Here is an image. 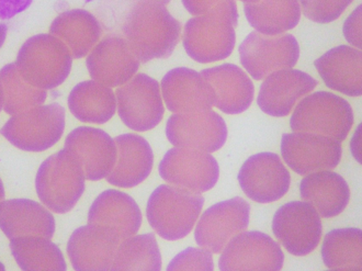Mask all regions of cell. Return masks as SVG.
Instances as JSON below:
<instances>
[{
	"instance_id": "74e56055",
	"label": "cell",
	"mask_w": 362,
	"mask_h": 271,
	"mask_svg": "<svg viewBox=\"0 0 362 271\" xmlns=\"http://www.w3.org/2000/svg\"><path fill=\"white\" fill-rule=\"evenodd\" d=\"M140 1L143 0H99L98 9L105 21L108 20L110 25L121 29L129 11ZM165 1L170 3V0Z\"/></svg>"
},
{
	"instance_id": "f546056e",
	"label": "cell",
	"mask_w": 362,
	"mask_h": 271,
	"mask_svg": "<svg viewBox=\"0 0 362 271\" xmlns=\"http://www.w3.org/2000/svg\"><path fill=\"white\" fill-rule=\"evenodd\" d=\"M244 13L255 31L279 35L294 29L301 20L299 0H257L244 3Z\"/></svg>"
},
{
	"instance_id": "1f68e13d",
	"label": "cell",
	"mask_w": 362,
	"mask_h": 271,
	"mask_svg": "<svg viewBox=\"0 0 362 271\" xmlns=\"http://www.w3.org/2000/svg\"><path fill=\"white\" fill-rule=\"evenodd\" d=\"M322 257L331 270H362V231L360 229H337L325 235Z\"/></svg>"
},
{
	"instance_id": "3957f363",
	"label": "cell",
	"mask_w": 362,
	"mask_h": 271,
	"mask_svg": "<svg viewBox=\"0 0 362 271\" xmlns=\"http://www.w3.org/2000/svg\"><path fill=\"white\" fill-rule=\"evenodd\" d=\"M204 204L200 193L169 183L160 185L147 201V220L164 240H182L194 230Z\"/></svg>"
},
{
	"instance_id": "7bdbcfd3",
	"label": "cell",
	"mask_w": 362,
	"mask_h": 271,
	"mask_svg": "<svg viewBox=\"0 0 362 271\" xmlns=\"http://www.w3.org/2000/svg\"><path fill=\"white\" fill-rule=\"evenodd\" d=\"M4 110V89L1 81H0V113Z\"/></svg>"
},
{
	"instance_id": "e0dca14e",
	"label": "cell",
	"mask_w": 362,
	"mask_h": 271,
	"mask_svg": "<svg viewBox=\"0 0 362 271\" xmlns=\"http://www.w3.org/2000/svg\"><path fill=\"white\" fill-rule=\"evenodd\" d=\"M86 57L91 79L110 88H118L130 81L141 65L129 42L117 35L101 38Z\"/></svg>"
},
{
	"instance_id": "60d3db41",
	"label": "cell",
	"mask_w": 362,
	"mask_h": 271,
	"mask_svg": "<svg viewBox=\"0 0 362 271\" xmlns=\"http://www.w3.org/2000/svg\"><path fill=\"white\" fill-rule=\"evenodd\" d=\"M8 27L5 23H0V49L3 47L5 43L6 38H7Z\"/></svg>"
},
{
	"instance_id": "2e32d148",
	"label": "cell",
	"mask_w": 362,
	"mask_h": 271,
	"mask_svg": "<svg viewBox=\"0 0 362 271\" xmlns=\"http://www.w3.org/2000/svg\"><path fill=\"white\" fill-rule=\"evenodd\" d=\"M238 178L245 195L262 204L284 198L291 185L290 171L279 155L270 151L250 156L240 167Z\"/></svg>"
},
{
	"instance_id": "d6986e66",
	"label": "cell",
	"mask_w": 362,
	"mask_h": 271,
	"mask_svg": "<svg viewBox=\"0 0 362 271\" xmlns=\"http://www.w3.org/2000/svg\"><path fill=\"white\" fill-rule=\"evenodd\" d=\"M318 81L299 69H284L274 71L260 86L257 103L266 115L286 117L296 103L317 87Z\"/></svg>"
},
{
	"instance_id": "d590c367",
	"label": "cell",
	"mask_w": 362,
	"mask_h": 271,
	"mask_svg": "<svg viewBox=\"0 0 362 271\" xmlns=\"http://www.w3.org/2000/svg\"><path fill=\"white\" fill-rule=\"evenodd\" d=\"M354 0H299L301 13L316 23H329L345 13Z\"/></svg>"
},
{
	"instance_id": "9c48e42d",
	"label": "cell",
	"mask_w": 362,
	"mask_h": 271,
	"mask_svg": "<svg viewBox=\"0 0 362 271\" xmlns=\"http://www.w3.org/2000/svg\"><path fill=\"white\" fill-rule=\"evenodd\" d=\"M272 232L288 253L293 256H306L321 242V215L310 203H286L274 214Z\"/></svg>"
},
{
	"instance_id": "6da1fadb",
	"label": "cell",
	"mask_w": 362,
	"mask_h": 271,
	"mask_svg": "<svg viewBox=\"0 0 362 271\" xmlns=\"http://www.w3.org/2000/svg\"><path fill=\"white\" fill-rule=\"evenodd\" d=\"M165 0H143L129 11L123 21V38L141 63L168 59L181 35V25L167 9Z\"/></svg>"
},
{
	"instance_id": "ab89813d",
	"label": "cell",
	"mask_w": 362,
	"mask_h": 271,
	"mask_svg": "<svg viewBox=\"0 0 362 271\" xmlns=\"http://www.w3.org/2000/svg\"><path fill=\"white\" fill-rule=\"evenodd\" d=\"M27 3H31V0H25ZM25 9V6L20 3L19 0H0V18L9 19L16 13H21Z\"/></svg>"
},
{
	"instance_id": "44dd1931",
	"label": "cell",
	"mask_w": 362,
	"mask_h": 271,
	"mask_svg": "<svg viewBox=\"0 0 362 271\" xmlns=\"http://www.w3.org/2000/svg\"><path fill=\"white\" fill-rule=\"evenodd\" d=\"M163 100L173 113L209 110L214 105V91L199 71L188 67L169 71L160 83Z\"/></svg>"
},
{
	"instance_id": "cb8c5ba5",
	"label": "cell",
	"mask_w": 362,
	"mask_h": 271,
	"mask_svg": "<svg viewBox=\"0 0 362 271\" xmlns=\"http://www.w3.org/2000/svg\"><path fill=\"white\" fill-rule=\"evenodd\" d=\"M142 221V212L134 199L117 189L101 192L88 211V223L109 227L121 241L137 234Z\"/></svg>"
},
{
	"instance_id": "30bf717a",
	"label": "cell",
	"mask_w": 362,
	"mask_h": 271,
	"mask_svg": "<svg viewBox=\"0 0 362 271\" xmlns=\"http://www.w3.org/2000/svg\"><path fill=\"white\" fill-rule=\"evenodd\" d=\"M158 171L169 185L197 193L211 190L220 177L218 161L211 153L189 147L169 149Z\"/></svg>"
},
{
	"instance_id": "7a4b0ae2",
	"label": "cell",
	"mask_w": 362,
	"mask_h": 271,
	"mask_svg": "<svg viewBox=\"0 0 362 271\" xmlns=\"http://www.w3.org/2000/svg\"><path fill=\"white\" fill-rule=\"evenodd\" d=\"M86 180L77 155L64 147L47 157L37 169L35 191L42 204L51 212L65 214L81 200Z\"/></svg>"
},
{
	"instance_id": "8fae6325",
	"label": "cell",
	"mask_w": 362,
	"mask_h": 271,
	"mask_svg": "<svg viewBox=\"0 0 362 271\" xmlns=\"http://www.w3.org/2000/svg\"><path fill=\"white\" fill-rule=\"evenodd\" d=\"M250 215V203L240 197L216 203L199 217L194 240L212 254H220L233 237L247 230Z\"/></svg>"
},
{
	"instance_id": "9a60e30c",
	"label": "cell",
	"mask_w": 362,
	"mask_h": 271,
	"mask_svg": "<svg viewBox=\"0 0 362 271\" xmlns=\"http://www.w3.org/2000/svg\"><path fill=\"white\" fill-rule=\"evenodd\" d=\"M284 254L269 235L258 231L242 232L223 249L218 268L222 271L281 270Z\"/></svg>"
},
{
	"instance_id": "f1b7e54d",
	"label": "cell",
	"mask_w": 362,
	"mask_h": 271,
	"mask_svg": "<svg viewBox=\"0 0 362 271\" xmlns=\"http://www.w3.org/2000/svg\"><path fill=\"white\" fill-rule=\"evenodd\" d=\"M67 105L77 120L89 125H105L117 113L115 91L93 79L77 83L69 93Z\"/></svg>"
},
{
	"instance_id": "4fadbf2b",
	"label": "cell",
	"mask_w": 362,
	"mask_h": 271,
	"mask_svg": "<svg viewBox=\"0 0 362 271\" xmlns=\"http://www.w3.org/2000/svg\"><path fill=\"white\" fill-rule=\"evenodd\" d=\"M166 137L174 146L214 153L226 144L228 127L224 119L212 109L174 113L167 120Z\"/></svg>"
},
{
	"instance_id": "7402d4cb",
	"label": "cell",
	"mask_w": 362,
	"mask_h": 271,
	"mask_svg": "<svg viewBox=\"0 0 362 271\" xmlns=\"http://www.w3.org/2000/svg\"><path fill=\"white\" fill-rule=\"evenodd\" d=\"M117 161L107 181L119 188L130 189L146 180L154 167V153L144 137L134 133L115 137Z\"/></svg>"
},
{
	"instance_id": "4316f807",
	"label": "cell",
	"mask_w": 362,
	"mask_h": 271,
	"mask_svg": "<svg viewBox=\"0 0 362 271\" xmlns=\"http://www.w3.org/2000/svg\"><path fill=\"white\" fill-rule=\"evenodd\" d=\"M49 33L61 40L74 59L86 57L103 38V25L95 15L85 9L59 13L49 27Z\"/></svg>"
},
{
	"instance_id": "7c38bea8",
	"label": "cell",
	"mask_w": 362,
	"mask_h": 271,
	"mask_svg": "<svg viewBox=\"0 0 362 271\" xmlns=\"http://www.w3.org/2000/svg\"><path fill=\"white\" fill-rule=\"evenodd\" d=\"M182 43L189 57L198 63L223 61L235 47V28L216 16L191 18L185 25Z\"/></svg>"
},
{
	"instance_id": "f35d334b",
	"label": "cell",
	"mask_w": 362,
	"mask_h": 271,
	"mask_svg": "<svg viewBox=\"0 0 362 271\" xmlns=\"http://www.w3.org/2000/svg\"><path fill=\"white\" fill-rule=\"evenodd\" d=\"M362 6H358L353 13H350L349 17L346 19L344 23L343 32L345 39L348 43L361 50V23H362Z\"/></svg>"
},
{
	"instance_id": "ffe728a7",
	"label": "cell",
	"mask_w": 362,
	"mask_h": 271,
	"mask_svg": "<svg viewBox=\"0 0 362 271\" xmlns=\"http://www.w3.org/2000/svg\"><path fill=\"white\" fill-rule=\"evenodd\" d=\"M64 147L78 157L87 180L107 178L117 161L115 139L98 127H78L69 133Z\"/></svg>"
},
{
	"instance_id": "ac0fdd59",
	"label": "cell",
	"mask_w": 362,
	"mask_h": 271,
	"mask_svg": "<svg viewBox=\"0 0 362 271\" xmlns=\"http://www.w3.org/2000/svg\"><path fill=\"white\" fill-rule=\"evenodd\" d=\"M122 241L109 227L88 224L71 233L67 242V255L77 271L111 270L113 259Z\"/></svg>"
},
{
	"instance_id": "f6af8a7d",
	"label": "cell",
	"mask_w": 362,
	"mask_h": 271,
	"mask_svg": "<svg viewBox=\"0 0 362 271\" xmlns=\"http://www.w3.org/2000/svg\"><path fill=\"white\" fill-rule=\"evenodd\" d=\"M6 267L5 265L3 264V263L0 262V271H5Z\"/></svg>"
},
{
	"instance_id": "b9f144b4",
	"label": "cell",
	"mask_w": 362,
	"mask_h": 271,
	"mask_svg": "<svg viewBox=\"0 0 362 271\" xmlns=\"http://www.w3.org/2000/svg\"><path fill=\"white\" fill-rule=\"evenodd\" d=\"M5 187H4L3 180H1V178H0V202H1V201L5 200Z\"/></svg>"
},
{
	"instance_id": "e575fe53",
	"label": "cell",
	"mask_w": 362,
	"mask_h": 271,
	"mask_svg": "<svg viewBox=\"0 0 362 271\" xmlns=\"http://www.w3.org/2000/svg\"><path fill=\"white\" fill-rule=\"evenodd\" d=\"M181 3L194 17L216 16L230 21L234 28L238 25L240 13L235 0H181Z\"/></svg>"
},
{
	"instance_id": "836d02e7",
	"label": "cell",
	"mask_w": 362,
	"mask_h": 271,
	"mask_svg": "<svg viewBox=\"0 0 362 271\" xmlns=\"http://www.w3.org/2000/svg\"><path fill=\"white\" fill-rule=\"evenodd\" d=\"M0 81L4 89V111L7 115L23 113L47 101V91L28 83L18 71L16 63L7 64L0 69Z\"/></svg>"
},
{
	"instance_id": "ba28073f",
	"label": "cell",
	"mask_w": 362,
	"mask_h": 271,
	"mask_svg": "<svg viewBox=\"0 0 362 271\" xmlns=\"http://www.w3.org/2000/svg\"><path fill=\"white\" fill-rule=\"evenodd\" d=\"M240 63L255 81H264L280 69H292L300 59L298 40L292 35H262L250 32L238 47Z\"/></svg>"
},
{
	"instance_id": "ee69618b",
	"label": "cell",
	"mask_w": 362,
	"mask_h": 271,
	"mask_svg": "<svg viewBox=\"0 0 362 271\" xmlns=\"http://www.w3.org/2000/svg\"><path fill=\"white\" fill-rule=\"evenodd\" d=\"M240 1H243V3H255L257 0H240Z\"/></svg>"
},
{
	"instance_id": "5bb4252c",
	"label": "cell",
	"mask_w": 362,
	"mask_h": 271,
	"mask_svg": "<svg viewBox=\"0 0 362 271\" xmlns=\"http://www.w3.org/2000/svg\"><path fill=\"white\" fill-rule=\"evenodd\" d=\"M281 155L294 173L306 176L337 167L343 156V147L339 141L324 135L286 133L282 135Z\"/></svg>"
},
{
	"instance_id": "4dcf8cb0",
	"label": "cell",
	"mask_w": 362,
	"mask_h": 271,
	"mask_svg": "<svg viewBox=\"0 0 362 271\" xmlns=\"http://www.w3.org/2000/svg\"><path fill=\"white\" fill-rule=\"evenodd\" d=\"M10 250L21 270H67L62 249L49 237H15L10 240Z\"/></svg>"
},
{
	"instance_id": "8992f818",
	"label": "cell",
	"mask_w": 362,
	"mask_h": 271,
	"mask_svg": "<svg viewBox=\"0 0 362 271\" xmlns=\"http://www.w3.org/2000/svg\"><path fill=\"white\" fill-rule=\"evenodd\" d=\"M354 125V111L347 100L328 91L308 95L290 119L294 132L324 135L343 142Z\"/></svg>"
},
{
	"instance_id": "83f0119b",
	"label": "cell",
	"mask_w": 362,
	"mask_h": 271,
	"mask_svg": "<svg viewBox=\"0 0 362 271\" xmlns=\"http://www.w3.org/2000/svg\"><path fill=\"white\" fill-rule=\"evenodd\" d=\"M300 192L323 218H334L347 208L350 189L339 173L331 171L308 173L302 179Z\"/></svg>"
},
{
	"instance_id": "d6a6232c",
	"label": "cell",
	"mask_w": 362,
	"mask_h": 271,
	"mask_svg": "<svg viewBox=\"0 0 362 271\" xmlns=\"http://www.w3.org/2000/svg\"><path fill=\"white\" fill-rule=\"evenodd\" d=\"M163 259L156 237L153 233L133 235L119 245L112 271L162 270Z\"/></svg>"
},
{
	"instance_id": "5b68a950",
	"label": "cell",
	"mask_w": 362,
	"mask_h": 271,
	"mask_svg": "<svg viewBox=\"0 0 362 271\" xmlns=\"http://www.w3.org/2000/svg\"><path fill=\"white\" fill-rule=\"evenodd\" d=\"M65 127L66 113L63 105L43 103L11 115L0 129V134L18 149L41 153L61 141Z\"/></svg>"
},
{
	"instance_id": "277c9868",
	"label": "cell",
	"mask_w": 362,
	"mask_h": 271,
	"mask_svg": "<svg viewBox=\"0 0 362 271\" xmlns=\"http://www.w3.org/2000/svg\"><path fill=\"white\" fill-rule=\"evenodd\" d=\"M73 59L61 40L51 33H40L29 38L20 47L16 67L28 83L51 91L66 81Z\"/></svg>"
},
{
	"instance_id": "d4e9b609",
	"label": "cell",
	"mask_w": 362,
	"mask_h": 271,
	"mask_svg": "<svg viewBox=\"0 0 362 271\" xmlns=\"http://www.w3.org/2000/svg\"><path fill=\"white\" fill-rule=\"evenodd\" d=\"M214 91V105L226 115L247 110L255 97L250 76L235 64H222L201 71Z\"/></svg>"
},
{
	"instance_id": "484cf974",
	"label": "cell",
	"mask_w": 362,
	"mask_h": 271,
	"mask_svg": "<svg viewBox=\"0 0 362 271\" xmlns=\"http://www.w3.org/2000/svg\"><path fill=\"white\" fill-rule=\"evenodd\" d=\"M314 67L328 88L350 97H361V50L339 45L316 59Z\"/></svg>"
},
{
	"instance_id": "52a82bcc",
	"label": "cell",
	"mask_w": 362,
	"mask_h": 271,
	"mask_svg": "<svg viewBox=\"0 0 362 271\" xmlns=\"http://www.w3.org/2000/svg\"><path fill=\"white\" fill-rule=\"evenodd\" d=\"M117 113L135 132H147L162 122L165 113L160 83L146 74H136L115 91Z\"/></svg>"
},
{
	"instance_id": "8d00e7d4",
	"label": "cell",
	"mask_w": 362,
	"mask_h": 271,
	"mask_svg": "<svg viewBox=\"0 0 362 271\" xmlns=\"http://www.w3.org/2000/svg\"><path fill=\"white\" fill-rule=\"evenodd\" d=\"M214 269L212 253L206 249L189 247L172 259L167 266V270H206L212 271Z\"/></svg>"
},
{
	"instance_id": "603a6c76",
	"label": "cell",
	"mask_w": 362,
	"mask_h": 271,
	"mask_svg": "<svg viewBox=\"0 0 362 271\" xmlns=\"http://www.w3.org/2000/svg\"><path fill=\"white\" fill-rule=\"evenodd\" d=\"M54 215L31 199H8L0 202V230L11 240L19 236H54Z\"/></svg>"
}]
</instances>
